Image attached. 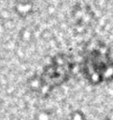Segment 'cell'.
<instances>
[{
    "label": "cell",
    "instance_id": "cell-1",
    "mask_svg": "<svg viewBox=\"0 0 113 120\" xmlns=\"http://www.w3.org/2000/svg\"><path fill=\"white\" fill-rule=\"evenodd\" d=\"M83 71L86 79L92 84H100L111 76V52L105 44L96 45L86 52Z\"/></svg>",
    "mask_w": 113,
    "mask_h": 120
},
{
    "label": "cell",
    "instance_id": "cell-2",
    "mask_svg": "<svg viewBox=\"0 0 113 120\" xmlns=\"http://www.w3.org/2000/svg\"><path fill=\"white\" fill-rule=\"evenodd\" d=\"M74 66L75 64L69 56L65 54L55 56L51 63L44 68L40 75L42 87L52 90L60 86L69 78Z\"/></svg>",
    "mask_w": 113,
    "mask_h": 120
}]
</instances>
